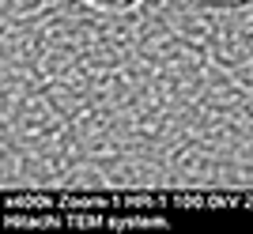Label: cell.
Returning <instances> with one entry per match:
<instances>
[{
    "mask_svg": "<svg viewBox=\"0 0 253 234\" xmlns=\"http://www.w3.org/2000/svg\"><path fill=\"white\" fill-rule=\"evenodd\" d=\"M91 4H98V8H132L136 0H91Z\"/></svg>",
    "mask_w": 253,
    "mask_h": 234,
    "instance_id": "obj_1",
    "label": "cell"
}]
</instances>
